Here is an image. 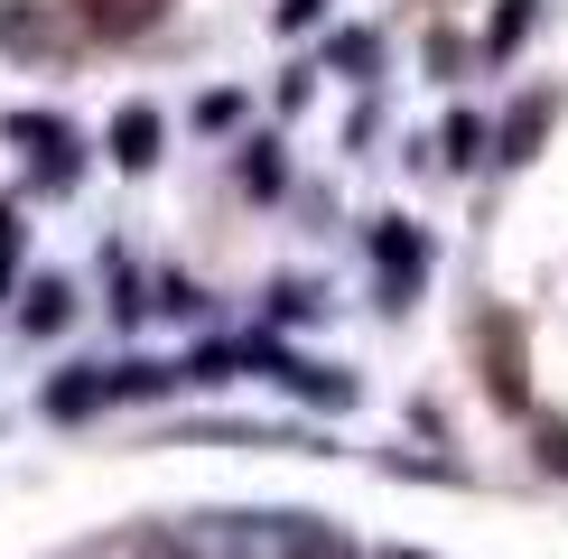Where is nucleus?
I'll return each mask as SVG.
<instances>
[{
	"label": "nucleus",
	"instance_id": "1",
	"mask_svg": "<svg viewBox=\"0 0 568 559\" xmlns=\"http://www.w3.org/2000/svg\"><path fill=\"white\" fill-rule=\"evenodd\" d=\"M75 10H84L103 38H131V29H150V19H159V0H75Z\"/></svg>",
	"mask_w": 568,
	"mask_h": 559
},
{
	"label": "nucleus",
	"instance_id": "2",
	"mask_svg": "<svg viewBox=\"0 0 568 559\" xmlns=\"http://www.w3.org/2000/svg\"><path fill=\"white\" fill-rule=\"evenodd\" d=\"M150 150H159V122H150V112H122V159L140 169V159H150Z\"/></svg>",
	"mask_w": 568,
	"mask_h": 559
},
{
	"label": "nucleus",
	"instance_id": "3",
	"mask_svg": "<svg viewBox=\"0 0 568 559\" xmlns=\"http://www.w3.org/2000/svg\"><path fill=\"white\" fill-rule=\"evenodd\" d=\"M540 457H550V466H568V429H550V438H540Z\"/></svg>",
	"mask_w": 568,
	"mask_h": 559
},
{
	"label": "nucleus",
	"instance_id": "4",
	"mask_svg": "<svg viewBox=\"0 0 568 559\" xmlns=\"http://www.w3.org/2000/svg\"><path fill=\"white\" fill-rule=\"evenodd\" d=\"M150 559H186V550H169V541H150Z\"/></svg>",
	"mask_w": 568,
	"mask_h": 559
}]
</instances>
